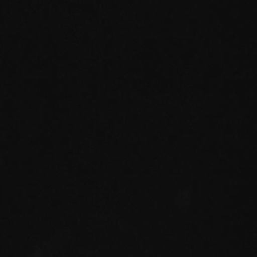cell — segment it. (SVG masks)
Listing matches in <instances>:
<instances>
[]
</instances>
